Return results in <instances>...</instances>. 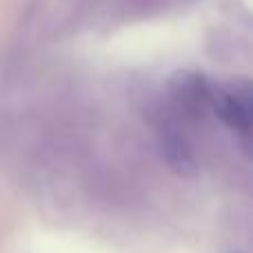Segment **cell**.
Instances as JSON below:
<instances>
[{
    "label": "cell",
    "mask_w": 253,
    "mask_h": 253,
    "mask_svg": "<svg viewBox=\"0 0 253 253\" xmlns=\"http://www.w3.org/2000/svg\"><path fill=\"white\" fill-rule=\"evenodd\" d=\"M211 107L220 116L224 125H229L242 138H249L253 105H251V89L249 84L240 87H218L211 89Z\"/></svg>",
    "instance_id": "obj_1"
},
{
    "label": "cell",
    "mask_w": 253,
    "mask_h": 253,
    "mask_svg": "<svg viewBox=\"0 0 253 253\" xmlns=\"http://www.w3.org/2000/svg\"><path fill=\"white\" fill-rule=\"evenodd\" d=\"M160 153L167 160V165L180 175H193L198 171L196 156L191 151V144L187 142L184 133L173 123H165L158 133Z\"/></svg>",
    "instance_id": "obj_2"
},
{
    "label": "cell",
    "mask_w": 253,
    "mask_h": 253,
    "mask_svg": "<svg viewBox=\"0 0 253 253\" xmlns=\"http://www.w3.org/2000/svg\"><path fill=\"white\" fill-rule=\"evenodd\" d=\"M171 91L175 100L191 114H202L207 107H211V87L193 71H178L171 80Z\"/></svg>",
    "instance_id": "obj_3"
}]
</instances>
